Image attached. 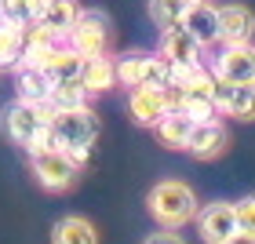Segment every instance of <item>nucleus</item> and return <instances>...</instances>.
I'll return each instance as SVG.
<instances>
[{"mask_svg": "<svg viewBox=\"0 0 255 244\" xmlns=\"http://www.w3.org/2000/svg\"><path fill=\"white\" fill-rule=\"evenodd\" d=\"M197 230H201V241H204V244H223V241L237 230L234 204H230V201L204 204L201 212H197Z\"/></svg>", "mask_w": 255, "mask_h": 244, "instance_id": "12", "label": "nucleus"}, {"mask_svg": "<svg viewBox=\"0 0 255 244\" xmlns=\"http://www.w3.org/2000/svg\"><path fill=\"white\" fill-rule=\"evenodd\" d=\"M80 84H84L88 95H102V91L117 88V66H113L110 55H91L80 66Z\"/></svg>", "mask_w": 255, "mask_h": 244, "instance_id": "17", "label": "nucleus"}, {"mask_svg": "<svg viewBox=\"0 0 255 244\" xmlns=\"http://www.w3.org/2000/svg\"><path fill=\"white\" fill-rule=\"evenodd\" d=\"M88 91L80 80H69V84H55L51 88V99H48V110H77V106H88Z\"/></svg>", "mask_w": 255, "mask_h": 244, "instance_id": "22", "label": "nucleus"}, {"mask_svg": "<svg viewBox=\"0 0 255 244\" xmlns=\"http://www.w3.org/2000/svg\"><path fill=\"white\" fill-rule=\"evenodd\" d=\"M230 146V131L219 117H208V121H193L190 127V138H186V153L197 160H215L223 157Z\"/></svg>", "mask_w": 255, "mask_h": 244, "instance_id": "7", "label": "nucleus"}, {"mask_svg": "<svg viewBox=\"0 0 255 244\" xmlns=\"http://www.w3.org/2000/svg\"><path fill=\"white\" fill-rule=\"evenodd\" d=\"M179 26L186 29L201 48H212V44H219V7L212 4V0L186 4V15H182Z\"/></svg>", "mask_w": 255, "mask_h": 244, "instance_id": "11", "label": "nucleus"}, {"mask_svg": "<svg viewBox=\"0 0 255 244\" xmlns=\"http://www.w3.org/2000/svg\"><path fill=\"white\" fill-rule=\"evenodd\" d=\"M215 80L212 84H190V88H171V106H179L182 113H190L193 121H208V117H219L215 110V95H212Z\"/></svg>", "mask_w": 255, "mask_h": 244, "instance_id": "14", "label": "nucleus"}, {"mask_svg": "<svg viewBox=\"0 0 255 244\" xmlns=\"http://www.w3.org/2000/svg\"><path fill=\"white\" fill-rule=\"evenodd\" d=\"M29 168H33V175H37V182L44 186V190L62 193V190H69V186H77L84 164H80L77 157H69L66 149L51 146V149H33L29 153Z\"/></svg>", "mask_w": 255, "mask_h": 244, "instance_id": "5", "label": "nucleus"}, {"mask_svg": "<svg viewBox=\"0 0 255 244\" xmlns=\"http://www.w3.org/2000/svg\"><path fill=\"white\" fill-rule=\"evenodd\" d=\"M59 44H62V40L55 37V33H48L44 26L33 22V26L22 29V59H18L15 66H40V69H44V62L55 55Z\"/></svg>", "mask_w": 255, "mask_h": 244, "instance_id": "15", "label": "nucleus"}, {"mask_svg": "<svg viewBox=\"0 0 255 244\" xmlns=\"http://www.w3.org/2000/svg\"><path fill=\"white\" fill-rule=\"evenodd\" d=\"M110 40H113V22H110L106 11H99V7L77 11L73 29L66 33V44L73 51H80L84 59H91V55H110Z\"/></svg>", "mask_w": 255, "mask_h": 244, "instance_id": "4", "label": "nucleus"}, {"mask_svg": "<svg viewBox=\"0 0 255 244\" xmlns=\"http://www.w3.org/2000/svg\"><path fill=\"white\" fill-rule=\"evenodd\" d=\"M142 244H186V241H182V237L175 234V230H164V226H160L157 234H149Z\"/></svg>", "mask_w": 255, "mask_h": 244, "instance_id": "27", "label": "nucleus"}, {"mask_svg": "<svg viewBox=\"0 0 255 244\" xmlns=\"http://www.w3.org/2000/svg\"><path fill=\"white\" fill-rule=\"evenodd\" d=\"M212 73L226 84H255V44H223L212 59Z\"/></svg>", "mask_w": 255, "mask_h": 244, "instance_id": "6", "label": "nucleus"}, {"mask_svg": "<svg viewBox=\"0 0 255 244\" xmlns=\"http://www.w3.org/2000/svg\"><path fill=\"white\" fill-rule=\"evenodd\" d=\"M18 59H22V26L0 18V69L4 66L15 69Z\"/></svg>", "mask_w": 255, "mask_h": 244, "instance_id": "23", "label": "nucleus"}, {"mask_svg": "<svg viewBox=\"0 0 255 244\" xmlns=\"http://www.w3.org/2000/svg\"><path fill=\"white\" fill-rule=\"evenodd\" d=\"M80 66H84V55L73 51L62 40L59 48H55V55L44 62V73L51 77V84H69V80H80Z\"/></svg>", "mask_w": 255, "mask_h": 244, "instance_id": "20", "label": "nucleus"}, {"mask_svg": "<svg viewBox=\"0 0 255 244\" xmlns=\"http://www.w3.org/2000/svg\"><path fill=\"white\" fill-rule=\"evenodd\" d=\"M223 244H255V234H248V230H234Z\"/></svg>", "mask_w": 255, "mask_h": 244, "instance_id": "28", "label": "nucleus"}, {"mask_svg": "<svg viewBox=\"0 0 255 244\" xmlns=\"http://www.w3.org/2000/svg\"><path fill=\"white\" fill-rule=\"evenodd\" d=\"M186 15V0H149V18L157 29H171L179 26Z\"/></svg>", "mask_w": 255, "mask_h": 244, "instance_id": "25", "label": "nucleus"}, {"mask_svg": "<svg viewBox=\"0 0 255 244\" xmlns=\"http://www.w3.org/2000/svg\"><path fill=\"white\" fill-rule=\"evenodd\" d=\"M51 138L55 146L66 149L69 157H77L80 164H88L91 146L102 135V121L91 106H77V110H51Z\"/></svg>", "mask_w": 255, "mask_h": 244, "instance_id": "2", "label": "nucleus"}, {"mask_svg": "<svg viewBox=\"0 0 255 244\" xmlns=\"http://www.w3.org/2000/svg\"><path fill=\"white\" fill-rule=\"evenodd\" d=\"M190 127H193V117H190V113H182L179 106H171L164 117L153 124V131H157V138H160V146H168V149H186Z\"/></svg>", "mask_w": 255, "mask_h": 244, "instance_id": "19", "label": "nucleus"}, {"mask_svg": "<svg viewBox=\"0 0 255 244\" xmlns=\"http://www.w3.org/2000/svg\"><path fill=\"white\" fill-rule=\"evenodd\" d=\"M255 37V11L245 4L219 7V44H245Z\"/></svg>", "mask_w": 255, "mask_h": 244, "instance_id": "13", "label": "nucleus"}, {"mask_svg": "<svg viewBox=\"0 0 255 244\" xmlns=\"http://www.w3.org/2000/svg\"><path fill=\"white\" fill-rule=\"evenodd\" d=\"M157 55H160V59H164L171 69H175V66H197V62H204V48H201V44H197L182 26L160 29Z\"/></svg>", "mask_w": 255, "mask_h": 244, "instance_id": "8", "label": "nucleus"}, {"mask_svg": "<svg viewBox=\"0 0 255 244\" xmlns=\"http://www.w3.org/2000/svg\"><path fill=\"white\" fill-rule=\"evenodd\" d=\"M51 110L44 102H26V99H15L7 102L4 113H0V131H4L18 149H51L55 138H51Z\"/></svg>", "mask_w": 255, "mask_h": 244, "instance_id": "1", "label": "nucleus"}, {"mask_svg": "<svg viewBox=\"0 0 255 244\" xmlns=\"http://www.w3.org/2000/svg\"><path fill=\"white\" fill-rule=\"evenodd\" d=\"M40 15V0H0V18L15 22V26H33Z\"/></svg>", "mask_w": 255, "mask_h": 244, "instance_id": "24", "label": "nucleus"}, {"mask_svg": "<svg viewBox=\"0 0 255 244\" xmlns=\"http://www.w3.org/2000/svg\"><path fill=\"white\" fill-rule=\"evenodd\" d=\"M146 208H149V215H153V223L164 226V230H182L186 223L197 219V212H201L197 193L179 179L157 182L153 190H149V197H146Z\"/></svg>", "mask_w": 255, "mask_h": 244, "instance_id": "3", "label": "nucleus"}, {"mask_svg": "<svg viewBox=\"0 0 255 244\" xmlns=\"http://www.w3.org/2000/svg\"><path fill=\"white\" fill-rule=\"evenodd\" d=\"M77 4L73 0H40V15H37V26H44L48 33H55L59 40H66V33L73 29L77 22Z\"/></svg>", "mask_w": 255, "mask_h": 244, "instance_id": "18", "label": "nucleus"}, {"mask_svg": "<svg viewBox=\"0 0 255 244\" xmlns=\"http://www.w3.org/2000/svg\"><path fill=\"white\" fill-rule=\"evenodd\" d=\"M51 77L44 73L40 66H15V99H26V102H44L48 106L51 99Z\"/></svg>", "mask_w": 255, "mask_h": 244, "instance_id": "16", "label": "nucleus"}, {"mask_svg": "<svg viewBox=\"0 0 255 244\" xmlns=\"http://www.w3.org/2000/svg\"><path fill=\"white\" fill-rule=\"evenodd\" d=\"M234 219H237V230L255 234V193L252 197H241V201L234 204Z\"/></svg>", "mask_w": 255, "mask_h": 244, "instance_id": "26", "label": "nucleus"}, {"mask_svg": "<svg viewBox=\"0 0 255 244\" xmlns=\"http://www.w3.org/2000/svg\"><path fill=\"white\" fill-rule=\"evenodd\" d=\"M171 110V95L164 88H128V113L135 124L153 127Z\"/></svg>", "mask_w": 255, "mask_h": 244, "instance_id": "10", "label": "nucleus"}, {"mask_svg": "<svg viewBox=\"0 0 255 244\" xmlns=\"http://www.w3.org/2000/svg\"><path fill=\"white\" fill-rule=\"evenodd\" d=\"M186 4H197V0H186Z\"/></svg>", "mask_w": 255, "mask_h": 244, "instance_id": "29", "label": "nucleus"}, {"mask_svg": "<svg viewBox=\"0 0 255 244\" xmlns=\"http://www.w3.org/2000/svg\"><path fill=\"white\" fill-rule=\"evenodd\" d=\"M51 244H99V230L80 215H66L51 230Z\"/></svg>", "mask_w": 255, "mask_h": 244, "instance_id": "21", "label": "nucleus"}, {"mask_svg": "<svg viewBox=\"0 0 255 244\" xmlns=\"http://www.w3.org/2000/svg\"><path fill=\"white\" fill-rule=\"evenodd\" d=\"M212 95H215V110L223 117L255 121V84H226V80H215Z\"/></svg>", "mask_w": 255, "mask_h": 244, "instance_id": "9", "label": "nucleus"}]
</instances>
